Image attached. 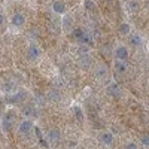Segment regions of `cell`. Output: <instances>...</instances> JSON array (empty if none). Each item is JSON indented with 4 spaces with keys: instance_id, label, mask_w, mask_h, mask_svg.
Segmentation results:
<instances>
[{
    "instance_id": "25",
    "label": "cell",
    "mask_w": 149,
    "mask_h": 149,
    "mask_svg": "<svg viewBox=\"0 0 149 149\" xmlns=\"http://www.w3.org/2000/svg\"><path fill=\"white\" fill-rule=\"evenodd\" d=\"M3 22H5V17H3L2 12H0V26H3Z\"/></svg>"
},
{
    "instance_id": "16",
    "label": "cell",
    "mask_w": 149,
    "mask_h": 149,
    "mask_svg": "<svg viewBox=\"0 0 149 149\" xmlns=\"http://www.w3.org/2000/svg\"><path fill=\"white\" fill-rule=\"evenodd\" d=\"M84 36H85V31L82 30V29H74L73 30V37H74V39H76V40H79V42H82V39H84Z\"/></svg>"
},
{
    "instance_id": "13",
    "label": "cell",
    "mask_w": 149,
    "mask_h": 149,
    "mask_svg": "<svg viewBox=\"0 0 149 149\" xmlns=\"http://www.w3.org/2000/svg\"><path fill=\"white\" fill-rule=\"evenodd\" d=\"M63 27H64V30H67V31H70V30H72V27H73V21H72V17H69V15H64V19H63Z\"/></svg>"
},
{
    "instance_id": "4",
    "label": "cell",
    "mask_w": 149,
    "mask_h": 149,
    "mask_svg": "<svg viewBox=\"0 0 149 149\" xmlns=\"http://www.w3.org/2000/svg\"><path fill=\"white\" fill-rule=\"evenodd\" d=\"M33 121L31 119H24V121H21L19 122V133H22V134H29L31 130H33Z\"/></svg>"
},
{
    "instance_id": "8",
    "label": "cell",
    "mask_w": 149,
    "mask_h": 149,
    "mask_svg": "<svg viewBox=\"0 0 149 149\" xmlns=\"http://www.w3.org/2000/svg\"><path fill=\"white\" fill-rule=\"evenodd\" d=\"M107 93L112 95V97H115V98H119L121 97V88L116 85V84H110L109 86H107Z\"/></svg>"
},
{
    "instance_id": "19",
    "label": "cell",
    "mask_w": 149,
    "mask_h": 149,
    "mask_svg": "<svg viewBox=\"0 0 149 149\" xmlns=\"http://www.w3.org/2000/svg\"><path fill=\"white\" fill-rule=\"evenodd\" d=\"M10 127H12V122H10V119H8V118H3V128H5V131L10 130Z\"/></svg>"
},
{
    "instance_id": "2",
    "label": "cell",
    "mask_w": 149,
    "mask_h": 149,
    "mask_svg": "<svg viewBox=\"0 0 149 149\" xmlns=\"http://www.w3.org/2000/svg\"><path fill=\"white\" fill-rule=\"evenodd\" d=\"M27 57H29V60H31V61L37 60V58L40 57V48L37 46V45H34V43H31V45L29 46V49H27Z\"/></svg>"
},
{
    "instance_id": "9",
    "label": "cell",
    "mask_w": 149,
    "mask_h": 149,
    "mask_svg": "<svg viewBox=\"0 0 149 149\" xmlns=\"http://www.w3.org/2000/svg\"><path fill=\"white\" fill-rule=\"evenodd\" d=\"M79 66L82 69H88L91 66V57H90V54H85V55L79 57Z\"/></svg>"
},
{
    "instance_id": "14",
    "label": "cell",
    "mask_w": 149,
    "mask_h": 149,
    "mask_svg": "<svg viewBox=\"0 0 149 149\" xmlns=\"http://www.w3.org/2000/svg\"><path fill=\"white\" fill-rule=\"evenodd\" d=\"M130 31H131V26H130L128 22H122L121 26H119V33H121V34L128 36V34H130Z\"/></svg>"
},
{
    "instance_id": "5",
    "label": "cell",
    "mask_w": 149,
    "mask_h": 149,
    "mask_svg": "<svg viewBox=\"0 0 149 149\" xmlns=\"http://www.w3.org/2000/svg\"><path fill=\"white\" fill-rule=\"evenodd\" d=\"M52 10L57 15H63V14H66V5L63 2H60V0H55L52 3Z\"/></svg>"
},
{
    "instance_id": "11",
    "label": "cell",
    "mask_w": 149,
    "mask_h": 149,
    "mask_svg": "<svg viewBox=\"0 0 149 149\" xmlns=\"http://www.w3.org/2000/svg\"><path fill=\"white\" fill-rule=\"evenodd\" d=\"M115 72L116 73H125L127 72V63L125 61H118L115 63Z\"/></svg>"
},
{
    "instance_id": "12",
    "label": "cell",
    "mask_w": 149,
    "mask_h": 149,
    "mask_svg": "<svg viewBox=\"0 0 149 149\" xmlns=\"http://www.w3.org/2000/svg\"><path fill=\"white\" fill-rule=\"evenodd\" d=\"M81 43H85V45H88V46H93L94 45V36L91 33H86L85 31V36H84V39Z\"/></svg>"
},
{
    "instance_id": "22",
    "label": "cell",
    "mask_w": 149,
    "mask_h": 149,
    "mask_svg": "<svg viewBox=\"0 0 149 149\" xmlns=\"http://www.w3.org/2000/svg\"><path fill=\"white\" fill-rule=\"evenodd\" d=\"M142 145L146 146V148H149V134H145L143 137H142Z\"/></svg>"
},
{
    "instance_id": "17",
    "label": "cell",
    "mask_w": 149,
    "mask_h": 149,
    "mask_svg": "<svg viewBox=\"0 0 149 149\" xmlns=\"http://www.w3.org/2000/svg\"><path fill=\"white\" fill-rule=\"evenodd\" d=\"M130 42H131L134 46H140V45H142V37H140L139 34H131Z\"/></svg>"
},
{
    "instance_id": "1",
    "label": "cell",
    "mask_w": 149,
    "mask_h": 149,
    "mask_svg": "<svg viewBox=\"0 0 149 149\" xmlns=\"http://www.w3.org/2000/svg\"><path fill=\"white\" fill-rule=\"evenodd\" d=\"M115 58L118 61H127L128 57H130V52H128V48L127 46H124V45H119L115 48Z\"/></svg>"
},
{
    "instance_id": "20",
    "label": "cell",
    "mask_w": 149,
    "mask_h": 149,
    "mask_svg": "<svg viewBox=\"0 0 149 149\" xmlns=\"http://www.w3.org/2000/svg\"><path fill=\"white\" fill-rule=\"evenodd\" d=\"M128 8H130L131 10H136V9L139 8V3L136 2V0H130V2H128Z\"/></svg>"
},
{
    "instance_id": "7",
    "label": "cell",
    "mask_w": 149,
    "mask_h": 149,
    "mask_svg": "<svg viewBox=\"0 0 149 149\" xmlns=\"http://www.w3.org/2000/svg\"><path fill=\"white\" fill-rule=\"evenodd\" d=\"M106 76H107V69H106L103 64L97 66V67H95V78L100 79V81H104Z\"/></svg>"
},
{
    "instance_id": "21",
    "label": "cell",
    "mask_w": 149,
    "mask_h": 149,
    "mask_svg": "<svg viewBox=\"0 0 149 149\" xmlns=\"http://www.w3.org/2000/svg\"><path fill=\"white\" fill-rule=\"evenodd\" d=\"M85 8L88 10H93V9H95V5L91 2V0H86V2H85Z\"/></svg>"
},
{
    "instance_id": "18",
    "label": "cell",
    "mask_w": 149,
    "mask_h": 149,
    "mask_svg": "<svg viewBox=\"0 0 149 149\" xmlns=\"http://www.w3.org/2000/svg\"><path fill=\"white\" fill-rule=\"evenodd\" d=\"M78 52H79V55L90 54V46H88V45H85V43H81V45L78 46Z\"/></svg>"
},
{
    "instance_id": "10",
    "label": "cell",
    "mask_w": 149,
    "mask_h": 149,
    "mask_svg": "<svg viewBox=\"0 0 149 149\" xmlns=\"http://www.w3.org/2000/svg\"><path fill=\"white\" fill-rule=\"evenodd\" d=\"M100 140L104 145H112V142H113V134L109 133V131H104V133L100 134Z\"/></svg>"
},
{
    "instance_id": "3",
    "label": "cell",
    "mask_w": 149,
    "mask_h": 149,
    "mask_svg": "<svg viewBox=\"0 0 149 149\" xmlns=\"http://www.w3.org/2000/svg\"><path fill=\"white\" fill-rule=\"evenodd\" d=\"M10 21H12V26L22 27L24 24H26V17H24V14H21V12H15V14L12 15Z\"/></svg>"
},
{
    "instance_id": "23",
    "label": "cell",
    "mask_w": 149,
    "mask_h": 149,
    "mask_svg": "<svg viewBox=\"0 0 149 149\" xmlns=\"http://www.w3.org/2000/svg\"><path fill=\"white\" fill-rule=\"evenodd\" d=\"M49 95L52 97V100H60V94L55 93V91H51V93H49Z\"/></svg>"
},
{
    "instance_id": "15",
    "label": "cell",
    "mask_w": 149,
    "mask_h": 149,
    "mask_svg": "<svg viewBox=\"0 0 149 149\" xmlns=\"http://www.w3.org/2000/svg\"><path fill=\"white\" fill-rule=\"evenodd\" d=\"M73 112H74V118H76V121L78 122H82L84 121V112H82V109L79 106H74L73 107Z\"/></svg>"
},
{
    "instance_id": "26",
    "label": "cell",
    "mask_w": 149,
    "mask_h": 149,
    "mask_svg": "<svg viewBox=\"0 0 149 149\" xmlns=\"http://www.w3.org/2000/svg\"><path fill=\"white\" fill-rule=\"evenodd\" d=\"M122 2H125V3H128V2H130V0H122Z\"/></svg>"
},
{
    "instance_id": "28",
    "label": "cell",
    "mask_w": 149,
    "mask_h": 149,
    "mask_svg": "<svg viewBox=\"0 0 149 149\" xmlns=\"http://www.w3.org/2000/svg\"><path fill=\"white\" fill-rule=\"evenodd\" d=\"M107 2H109V0H107Z\"/></svg>"
},
{
    "instance_id": "24",
    "label": "cell",
    "mask_w": 149,
    "mask_h": 149,
    "mask_svg": "<svg viewBox=\"0 0 149 149\" xmlns=\"http://www.w3.org/2000/svg\"><path fill=\"white\" fill-rule=\"evenodd\" d=\"M125 149H139V146L136 143H127L125 145Z\"/></svg>"
},
{
    "instance_id": "27",
    "label": "cell",
    "mask_w": 149,
    "mask_h": 149,
    "mask_svg": "<svg viewBox=\"0 0 149 149\" xmlns=\"http://www.w3.org/2000/svg\"><path fill=\"white\" fill-rule=\"evenodd\" d=\"M148 8H149V2H148Z\"/></svg>"
},
{
    "instance_id": "6",
    "label": "cell",
    "mask_w": 149,
    "mask_h": 149,
    "mask_svg": "<svg viewBox=\"0 0 149 149\" xmlns=\"http://www.w3.org/2000/svg\"><path fill=\"white\" fill-rule=\"evenodd\" d=\"M60 130L58 128H51L48 131V139H49V142L51 143H58L60 142Z\"/></svg>"
}]
</instances>
